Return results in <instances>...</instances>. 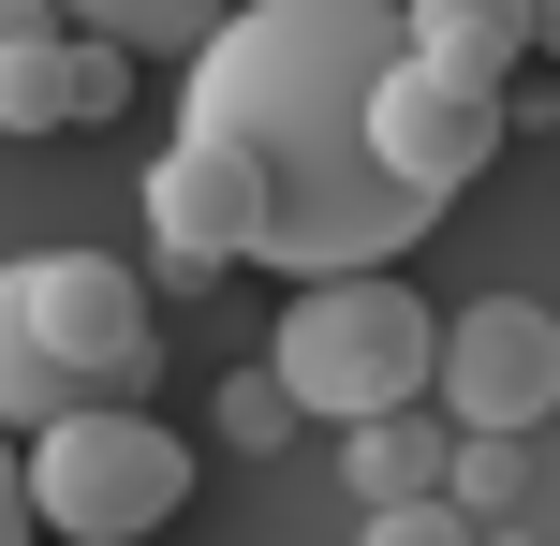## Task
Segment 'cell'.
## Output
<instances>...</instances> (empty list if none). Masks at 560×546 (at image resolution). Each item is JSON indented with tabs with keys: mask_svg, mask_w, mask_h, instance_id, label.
Segmentation results:
<instances>
[{
	"mask_svg": "<svg viewBox=\"0 0 560 546\" xmlns=\"http://www.w3.org/2000/svg\"><path fill=\"white\" fill-rule=\"evenodd\" d=\"M398 59V0H222L192 59H177V118L252 163L266 222H252V266H398L443 193L384 163L369 133V89Z\"/></svg>",
	"mask_w": 560,
	"mask_h": 546,
	"instance_id": "6da1fadb",
	"label": "cell"
},
{
	"mask_svg": "<svg viewBox=\"0 0 560 546\" xmlns=\"http://www.w3.org/2000/svg\"><path fill=\"white\" fill-rule=\"evenodd\" d=\"M266 370H280L295 414L354 429V414L428 399V370H443V311H428L398 266H310L295 311H280V340H266Z\"/></svg>",
	"mask_w": 560,
	"mask_h": 546,
	"instance_id": "7a4b0ae2",
	"label": "cell"
},
{
	"mask_svg": "<svg viewBox=\"0 0 560 546\" xmlns=\"http://www.w3.org/2000/svg\"><path fill=\"white\" fill-rule=\"evenodd\" d=\"M177 502H192V443H177L163 414L59 399L45 429H30V518L59 546H133V532H163Z\"/></svg>",
	"mask_w": 560,
	"mask_h": 546,
	"instance_id": "3957f363",
	"label": "cell"
},
{
	"mask_svg": "<svg viewBox=\"0 0 560 546\" xmlns=\"http://www.w3.org/2000/svg\"><path fill=\"white\" fill-rule=\"evenodd\" d=\"M252 222H266L252 163H236L207 118H177L163 163H148V266H163V295H207L222 266H252Z\"/></svg>",
	"mask_w": 560,
	"mask_h": 546,
	"instance_id": "277c9868",
	"label": "cell"
},
{
	"mask_svg": "<svg viewBox=\"0 0 560 546\" xmlns=\"http://www.w3.org/2000/svg\"><path fill=\"white\" fill-rule=\"evenodd\" d=\"M516 89H487V74H443V59H413V45H398L384 59V89H369V133H384V163L398 177H428V193H472V177L487 163H502V133H516Z\"/></svg>",
	"mask_w": 560,
	"mask_h": 546,
	"instance_id": "5b68a950",
	"label": "cell"
},
{
	"mask_svg": "<svg viewBox=\"0 0 560 546\" xmlns=\"http://www.w3.org/2000/svg\"><path fill=\"white\" fill-rule=\"evenodd\" d=\"M30 325L74 370V399H133L148 384V281L118 252H30Z\"/></svg>",
	"mask_w": 560,
	"mask_h": 546,
	"instance_id": "8992f818",
	"label": "cell"
},
{
	"mask_svg": "<svg viewBox=\"0 0 560 546\" xmlns=\"http://www.w3.org/2000/svg\"><path fill=\"white\" fill-rule=\"evenodd\" d=\"M428 399H443L457 429H546V399H560V311H532V295H472V311L443 325Z\"/></svg>",
	"mask_w": 560,
	"mask_h": 546,
	"instance_id": "52a82bcc",
	"label": "cell"
},
{
	"mask_svg": "<svg viewBox=\"0 0 560 546\" xmlns=\"http://www.w3.org/2000/svg\"><path fill=\"white\" fill-rule=\"evenodd\" d=\"M398 45L443 59V74L516 89V59H532V0H398Z\"/></svg>",
	"mask_w": 560,
	"mask_h": 546,
	"instance_id": "ba28073f",
	"label": "cell"
},
{
	"mask_svg": "<svg viewBox=\"0 0 560 546\" xmlns=\"http://www.w3.org/2000/svg\"><path fill=\"white\" fill-rule=\"evenodd\" d=\"M443 458H457V414H443V399H398V414H354V429H339V473H354V502L443 488Z\"/></svg>",
	"mask_w": 560,
	"mask_h": 546,
	"instance_id": "9c48e42d",
	"label": "cell"
},
{
	"mask_svg": "<svg viewBox=\"0 0 560 546\" xmlns=\"http://www.w3.org/2000/svg\"><path fill=\"white\" fill-rule=\"evenodd\" d=\"M0 133H89L74 30H30V45H0Z\"/></svg>",
	"mask_w": 560,
	"mask_h": 546,
	"instance_id": "30bf717a",
	"label": "cell"
},
{
	"mask_svg": "<svg viewBox=\"0 0 560 546\" xmlns=\"http://www.w3.org/2000/svg\"><path fill=\"white\" fill-rule=\"evenodd\" d=\"M59 399H74V370H59V355H45V325H30V266H0V429L30 443Z\"/></svg>",
	"mask_w": 560,
	"mask_h": 546,
	"instance_id": "8fae6325",
	"label": "cell"
},
{
	"mask_svg": "<svg viewBox=\"0 0 560 546\" xmlns=\"http://www.w3.org/2000/svg\"><path fill=\"white\" fill-rule=\"evenodd\" d=\"M59 30H104V45H133V59H192L207 30H222V0H59Z\"/></svg>",
	"mask_w": 560,
	"mask_h": 546,
	"instance_id": "7c38bea8",
	"label": "cell"
},
{
	"mask_svg": "<svg viewBox=\"0 0 560 546\" xmlns=\"http://www.w3.org/2000/svg\"><path fill=\"white\" fill-rule=\"evenodd\" d=\"M15 532H30V443L0 429V546H15Z\"/></svg>",
	"mask_w": 560,
	"mask_h": 546,
	"instance_id": "4fadbf2b",
	"label": "cell"
},
{
	"mask_svg": "<svg viewBox=\"0 0 560 546\" xmlns=\"http://www.w3.org/2000/svg\"><path fill=\"white\" fill-rule=\"evenodd\" d=\"M30 30H59V0H0V45H30Z\"/></svg>",
	"mask_w": 560,
	"mask_h": 546,
	"instance_id": "5bb4252c",
	"label": "cell"
},
{
	"mask_svg": "<svg viewBox=\"0 0 560 546\" xmlns=\"http://www.w3.org/2000/svg\"><path fill=\"white\" fill-rule=\"evenodd\" d=\"M532 45H546V59H560V0H532Z\"/></svg>",
	"mask_w": 560,
	"mask_h": 546,
	"instance_id": "9a60e30c",
	"label": "cell"
}]
</instances>
